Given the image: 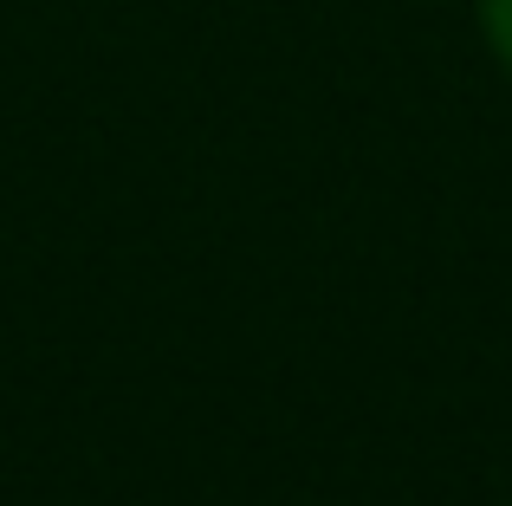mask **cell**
Returning <instances> with one entry per match:
<instances>
[{
  "label": "cell",
  "mask_w": 512,
  "mask_h": 506,
  "mask_svg": "<svg viewBox=\"0 0 512 506\" xmlns=\"http://www.w3.org/2000/svg\"><path fill=\"white\" fill-rule=\"evenodd\" d=\"M480 20H487V39L493 52L512 65V0H480Z\"/></svg>",
  "instance_id": "cell-1"
}]
</instances>
